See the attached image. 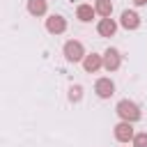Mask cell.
I'll return each instance as SVG.
<instances>
[{"label":"cell","mask_w":147,"mask_h":147,"mask_svg":"<svg viewBox=\"0 0 147 147\" xmlns=\"http://www.w3.org/2000/svg\"><path fill=\"white\" fill-rule=\"evenodd\" d=\"M117 115L124 119V122H138L140 119V108H138V103H133V101H129V99H122L119 103H117Z\"/></svg>","instance_id":"6da1fadb"},{"label":"cell","mask_w":147,"mask_h":147,"mask_svg":"<svg viewBox=\"0 0 147 147\" xmlns=\"http://www.w3.org/2000/svg\"><path fill=\"white\" fill-rule=\"evenodd\" d=\"M133 5H138V7H142V5H147V0H133Z\"/></svg>","instance_id":"9a60e30c"},{"label":"cell","mask_w":147,"mask_h":147,"mask_svg":"<svg viewBox=\"0 0 147 147\" xmlns=\"http://www.w3.org/2000/svg\"><path fill=\"white\" fill-rule=\"evenodd\" d=\"M131 142H133V147H147V133L145 131L142 133H136Z\"/></svg>","instance_id":"5bb4252c"},{"label":"cell","mask_w":147,"mask_h":147,"mask_svg":"<svg viewBox=\"0 0 147 147\" xmlns=\"http://www.w3.org/2000/svg\"><path fill=\"white\" fill-rule=\"evenodd\" d=\"M133 136H136V131H133V126H131V122H119L117 126H115V138L119 140V142H129V140H133Z\"/></svg>","instance_id":"8992f818"},{"label":"cell","mask_w":147,"mask_h":147,"mask_svg":"<svg viewBox=\"0 0 147 147\" xmlns=\"http://www.w3.org/2000/svg\"><path fill=\"white\" fill-rule=\"evenodd\" d=\"M119 25L126 28V30H136V28L140 25V16H138L133 9H124L122 16H119Z\"/></svg>","instance_id":"52a82bcc"},{"label":"cell","mask_w":147,"mask_h":147,"mask_svg":"<svg viewBox=\"0 0 147 147\" xmlns=\"http://www.w3.org/2000/svg\"><path fill=\"white\" fill-rule=\"evenodd\" d=\"M80 99H83V87H80V85H71V87H69V101L76 103V101H80Z\"/></svg>","instance_id":"4fadbf2b"},{"label":"cell","mask_w":147,"mask_h":147,"mask_svg":"<svg viewBox=\"0 0 147 147\" xmlns=\"http://www.w3.org/2000/svg\"><path fill=\"white\" fill-rule=\"evenodd\" d=\"M94 14H96V9H94L92 5H78V7H76V16H78V21H83V23L92 21Z\"/></svg>","instance_id":"30bf717a"},{"label":"cell","mask_w":147,"mask_h":147,"mask_svg":"<svg viewBox=\"0 0 147 147\" xmlns=\"http://www.w3.org/2000/svg\"><path fill=\"white\" fill-rule=\"evenodd\" d=\"M94 92H96V96H101V99H110V96L115 94V83H113L110 78H99V80L94 83Z\"/></svg>","instance_id":"3957f363"},{"label":"cell","mask_w":147,"mask_h":147,"mask_svg":"<svg viewBox=\"0 0 147 147\" xmlns=\"http://www.w3.org/2000/svg\"><path fill=\"white\" fill-rule=\"evenodd\" d=\"M94 9H96V14H99V16L108 18V16L113 14V2H110V0H96Z\"/></svg>","instance_id":"7c38bea8"},{"label":"cell","mask_w":147,"mask_h":147,"mask_svg":"<svg viewBox=\"0 0 147 147\" xmlns=\"http://www.w3.org/2000/svg\"><path fill=\"white\" fill-rule=\"evenodd\" d=\"M64 57H67L69 62H80V60L85 57V48H83V44L76 41V39H69V41L64 44Z\"/></svg>","instance_id":"7a4b0ae2"},{"label":"cell","mask_w":147,"mask_h":147,"mask_svg":"<svg viewBox=\"0 0 147 147\" xmlns=\"http://www.w3.org/2000/svg\"><path fill=\"white\" fill-rule=\"evenodd\" d=\"M46 9H48L46 0H28V11H30L32 16H44Z\"/></svg>","instance_id":"8fae6325"},{"label":"cell","mask_w":147,"mask_h":147,"mask_svg":"<svg viewBox=\"0 0 147 147\" xmlns=\"http://www.w3.org/2000/svg\"><path fill=\"white\" fill-rule=\"evenodd\" d=\"M46 30H48L51 34H62V32L67 30V21H64L60 14H53V16L46 18Z\"/></svg>","instance_id":"5b68a950"},{"label":"cell","mask_w":147,"mask_h":147,"mask_svg":"<svg viewBox=\"0 0 147 147\" xmlns=\"http://www.w3.org/2000/svg\"><path fill=\"white\" fill-rule=\"evenodd\" d=\"M96 30H99V34H101V37H113V34H115V30H117V23L108 16V18H101V21H99Z\"/></svg>","instance_id":"9c48e42d"},{"label":"cell","mask_w":147,"mask_h":147,"mask_svg":"<svg viewBox=\"0 0 147 147\" xmlns=\"http://www.w3.org/2000/svg\"><path fill=\"white\" fill-rule=\"evenodd\" d=\"M101 67H103V55L90 53V55H85V57H83V69H85L87 74H94V71H99Z\"/></svg>","instance_id":"ba28073f"},{"label":"cell","mask_w":147,"mask_h":147,"mask_svg":"<svg viewBox=\"0 0 147 147\" xmlns=\"http://www.w3.org/2000/svg\"><path fill=\"white\" fill-rule=\"evenodd\" d=\"M119 64H122V55H119V51H117V48H108V51L103 53V67H106L108 71H117Z\"/></svg>","instance_id":"277c9868"}]
</instances>
